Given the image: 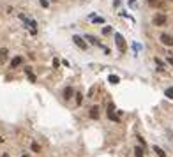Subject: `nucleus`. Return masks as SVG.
Returning a JSON list of instances; mask_svg holds the SVG:
<instances>
[{"instance_id":"nucleus-16","label":"nucleus","mask_w":173,"mask_h":157,"mask_svg":"<svg viewBox=\"0 0 173 157\" xmlns=\"http://www.w3.org/2000/svg\"><path fill=\"white\" fill-rule=\"evenodd\" d=\"M41 6L42 7H48V0H41Z\"/></svg>"},{"instance_id":"nucleus-6","label":"nucleus","mask_w":173,"mask_h":157,"mask_svg":"<svg viewBox=\"0 0 173 157\" xmlns=\"http://www.w3.org/2000/svg\"><path fill=\"white\" fill-rule=\"evenodd\" d=\"M21 62H23V58H21V57H14L12 62H11V67H18V65H21Z\"/></svg>"},{"instance_id":"nucleus-22","label":"nucleus","mask_w":173,"mask_h":157,"mask_svg":"<svg viewBox=\"0 0 173 157\" xmlns=\"http://www.w3.org/2000/svg\"><path fill=\"white\" fill-rule=\"evenodd\" d=\"M2 157H9V155H7V154H4V155H2Z\"/></svg>"},{"instance_id":"nucleus-1","label":"nucleus","mask_w":173,"mask_h":157,"mask_svg":"<svg viewBox=\"0 0 173 157\" xmlns=\"http://www.w3.org/2000/svg\"><path fill=\"white\" fill-rule=\"evenodd\" d=\"M166 21H168V18H166V14H156L154 16V25H166Z\"/></svg>"},{"instance_id":"nucleus-9","label":"nucleus","mask_w":173,"mask_h":157,"mask_svg":"<svg viewBox=\"0 0 173 157\" xmlns=\"http://www.w3.org/2000/svg\"><path fill=\"white\" fill-rule=\"evenodd\" d=\"M108 81L113 83V85H117V83L120 81V78H118V76H115V74H110V76H108Z\"/></svg>"},{"instance_id":"nucleus-7","label":"nucleus","mask_w":173,"mask_h":157,"mask_svg":"<svg viewBox=\"0 0 173 157\" xmlns=\"http://www.w3.org/2000/svg\"><path fill=\"white\" fill-rule=\"evenodd\" d=\"M90 117H92V118H99V108H97V106H94V108L90 109Z\"/></svg>"},{"instance_id":"nucleus-10","label":"nucleus","mask_w":173,"mask_h":157,"mask_svg":"<svg viewBox=\"0 0 173 157\" xmlns=\"http://www.w3.org/2000/svg\"><path fill=\"white\" fill-rule=\"evenodd\" d=\"M154 152H156V154H157L159 157H166V154H164V150H163V148H159L157 145H154Z\"/></svg>"},{"instance_id":"nucleus-17","label":"nucleus","mask_w":173,"mask_h":157,"mask_svg":"<svg viewBox=\"0 0 173 157\" xmlns=\"http://www.w3.org/2000/svg\"><path fill=\"white\" fill-rule=\"evenodd\" d=\"M58 65H60V62H58V58H55L53 60V67H58Z\"/></svg>"},{"instance_id":"nucleus-8","label":"nucleus","mask_w":173,"mask_h":157,"mask_svg":"<svg viewBox=\"0 0 173 157\" xmlns=\"http://www.w3.org/2000/svg\"><path fill=\"white\" fill-rule=\"evenodd\" d=\"M71 95H73V88L67 86L66 90H64V99H71Z\"/></svg>"},{"instance_id":"nucleus-15","label":"nucleus","mask_w":173,"mask_h":157,"mask_svg":"<svg viewBox=\"0 0 173 157\" xmlns=\"http://www.w3.org/2000/svg\"><path fill=\"white\" fill-rule=\"evenodd\" d=\"M32 150H34V152H39V150H41V147H39L37 143H32Z\"/></svg>"},{"instance_id":"nucleus-4","label":"nucleus","mask_w":173,"mask_h":157,"mask_svg":"<svg viewBox=\"0 0 173 157\" xmlns=\"http://www.w3.org/2000/svg\"><path fill=\"white\" fill-rule=\"evenodd\" d=\"M73 41H74V44L78 48H81V50H86V42L80 37V35H73Z\"/></svg>"},{"instance_id":"nucleus-13","label":"nucleus","mask_w":173,"mask_h":157,"mask_svg":"<svg viewBox=\"0 0 173 157\" xmlns=\"http://www.w3.org/2000/svg\"><path fill=\"white\" fill-rule=\"evenodd\" d=\"M166 97H170V99H173V88H166Z\"/></svg>"},{"instance_id":"nucleus-3","label":"nucleus","mask_w":173,"mask_h":157,"mask_svg":"<svg viewBox=\"0 0 173 157\" xmlns=\"http://www.w3.org/2000/svg\"><path fill=\"white\" fill-rule=\"evenodd\" d=\"M161 42L164 46H173V35L170 34H161Z\"/></svg>"},{"instance_id":"nucleus-14","label":"nucleus","mask_w":173,"mask_h":157,"mask_svg":"<svg viewBox=\"0 0 173 157\" xmlns=\"http://www.w3.org/2000/svg\"><path fill=\"white\" fill-rule=\"evenodd\" d=\"M86 39H89V41H90L92 44H99V42L95 41V37H92V35H86Z\"/></svg>"},{"instance_id":"nucleus-12","label":"nucleus","mask_w":173,"mask_h":157,"mask_svg":"<svg viewBox=\"0 0 173 157\" xmlns=\"http://www.w3.org/2000/svg\"><path fill=\"white\" fill-rule=\"evenodd\" d=\"M134 154H136V157H143V150H141V147H136Z\"/></svg>"},{"instance_id":"nucleus-19","label":"nucleus","mask_w":173,"mask_h":157,"mask_svg":"<svg viewBox=\"0 0 173 157\" xmlns=\"http://www.w3.org/2000/svg\"><path fill=\"white\" fill-rule=\"evenodd\" d=\"M168 62H170V64H171V65H173V58H171V57H170V58H168Z\"/></svg>"},{"instance_id":"nucleus-18","label":"nucleus","mask_w":173,"mask_h":157,"mask_svg":"<svg viewBox=\"0 0 173 157\" xmlns=\"http://www.w3.org/2000/svg\"><path fill=\"white\" fill-rule=\"evenodd\" d=\"M94 21H95V23H102L104 19H102V18H94Z\"/></svg>"},{"instance_id":"nucleus-11","label":"nucleus","mask_w":173,"mask_h":157,"mask_svg":"<svg viewBox=\"0 0 173 157\" xmlns=\"http://www.w3.org/2000/svg\"><path fill=\"white\" fill-rule=\"evenodd\" d=\"M81 102H83V95H81V94H80V92H78V94H76V104H78V106H80V104H81Z\"/></svg>"},{"instance_id":"nucleus-20","label":"nucleus","mask_w":173,"mask_h":157,"mask_svg":"<svg viewBox=\"0 0 173 157\" xmlns=\"http://www.w3.org/2000/svg\"><path fill=\"white\" fill-rule=\"evenodd\" d=\"M0 143H4V138H2V136H0Z\"/></svg>"},{"instance_id":"nucleus-5","label":"nucleus","mask_w":173,"mask_h":157,"mask_svg":"<svg viewBox=\"0 0 173 157\" xmlns=\"http://www.w3.org/2000/svg\"><path fill=\"white\" fill-rule=\"evenodd\" d=\"M7 48H2V50H0V64H4L6 62V58H7Z\"/></svg>"},{"instance_id":"nucleus-21","label":"nucleus","mask_w":173,"mask_h":157,"mask_svg":"<svg viewBox=\"0 0 173 157\" xmlns=\"http://www.w3.org/2000/svg\"><path fill=\"white\" fill-rule=\"evenodd\" d=\"M21 157H28V155H27V154H23V155H21Z\"/></svg>"},{"instance_id":"nucleus-2","label":"nucleus","mask_w":173,"mask_h":157,"mask_svg":"<svg viewBox=\"0 0 173 157\" xmlns=\"http://www.w3.org/2000/svg\"><path fill=\"white\" fill-rule=\"evenodd\" d=\"M115 41H117V46H118V50H120V51H125V50H127L125 42H124V37H122L120 34H115Z\"/></svg>"}]
</instances>
